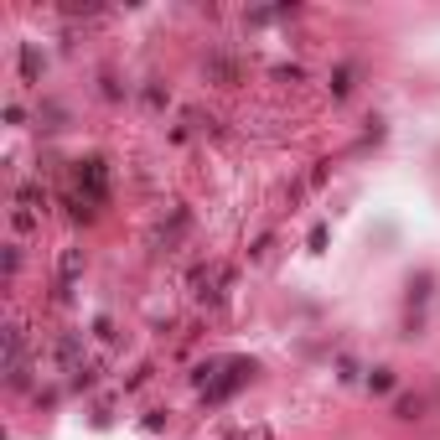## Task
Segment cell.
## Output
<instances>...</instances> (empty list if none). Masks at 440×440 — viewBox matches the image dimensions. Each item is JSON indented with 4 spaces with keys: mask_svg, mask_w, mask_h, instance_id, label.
I'll return each mask as SVG.
<instances>
[{
    "mask_svg": "<svg viewBox=\"0 0 440 440\" xmlns=\"http://www.w3.org/2000/svg\"><path fill=\"white\" fill-rule=\"evenodd\" d=\"M5 373L21 378V326H5Z\"/></svg>",
    "mask_w": 440,
    "mask_h": 440,
    "instance_id": "1",
    "label": "cell"
}]
</instances>
